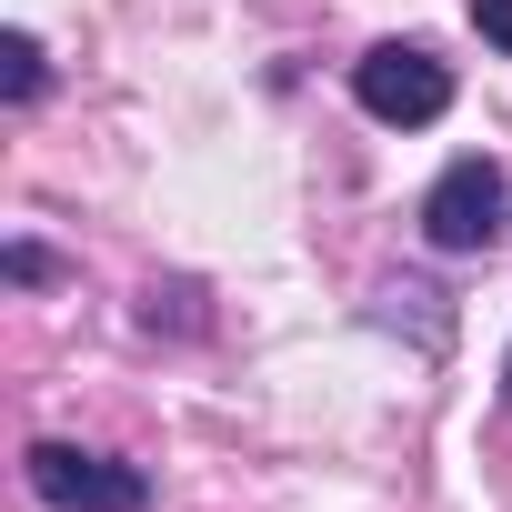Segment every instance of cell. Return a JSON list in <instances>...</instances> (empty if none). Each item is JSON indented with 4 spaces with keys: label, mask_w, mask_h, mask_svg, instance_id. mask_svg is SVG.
I'll return each instance as SVG.
<instances>
[{
    "label": "cell",
    "mask_w": 512,
    "mask_h": 512,
    "mask_svg": "<svg viewBox=\"0 0 512 512\" xmlns=\"http://www.w3.org/2000/svg\"><path fill=\"white\" fill-rule=\"evenodd\" d=\"M502 402H512V352H502Z\"/></svg>",
    "instance_id": "52a82bcc"
},
{
    "label": "cell",
    "mask_w": 512,
    "mask_h": 512,
    "mask_svg": "<svg viewBox=\"0 0 512 512\" xmlns=\"http://www.w3.org/2000/svg\"><path fill=\"white\" fill-rule=\"evenodd\" d=\"M31 492L51 512H141L151 502V472L141 462H111V452H81V442H31Z\"/></svg>",
    "instance_id": "3957f363"
},
{
    "label": "cell",
    "mask_w": 512,
    "mask_h": 512,
    "mask_svg": "<svg viewBox=\"0 0 512 512\" xmlns=\"http://www.w3.org/2000/svg\"><path fill=\"white\" fill-rule=\"evenodd\" d=\"M502 221H512V181H502V161H452L432 191H422V241L432 251H492L502 241Z\"/></svg>",
    "instance_id": "7a4b0ae2"
},
{
    "label": "cell",
    "mask_w": 512,
    "mask_h": 512,
    "mask_svg": "<svg viewBox=\"0 0 512 512\" xmlns=\"http://www.w3.org/2000/svg\"><path fill=\"white\" fill-rule=\"evenodd\" d=\"M472 31H482L492 51H512V0H472Z\"/></svg>",
    "instance_id": "5b68a950"
},
{
    "label": "cell",
    "mask_w": 512,
    "mask_h": 512,
    "mask_svg": "<svg viewBox=\"0 0 512 512\" xmlns=\"http://www.w3.org/2000/svg\"><path fill=\"white\" fill-rule=\"evenodd\" d=\"M31 91H41V41L11 31V41H0V101H31Z\"/></svg>",
    "instance_id": "277c9868"
},
{
    "label": "cell",
    "mask_w": 512,
    "mask_h": 512,
    "mask_svg": "<svg viewBox=\"0 0 512 512\" xmlns=\"http://www.w3.org/2000/svg\"><path fill=\"white\" fill-rule=\"evenodd\" d=\"M11 282H51V251L41 241H11Z\"/></svg>",
    "instance_id": "8992f818"
},
{
    "label": "cell",
    "mask_w": 512,
    "mask_h": 512,
    "mask_svg": "<svg viewBox=\"0 0 512 512\" xmlns=\"http://www.w3.org/2000/svg\"><path fill=\"white\" fill-rule=\"evenodd\" d=\"M352 101H362L382 131H422V121L452 111V71H442L422 41H382V51L352 61Z\"/></svg>",
    "instance_id": "6da1fadb"
}]
</instances>
